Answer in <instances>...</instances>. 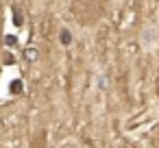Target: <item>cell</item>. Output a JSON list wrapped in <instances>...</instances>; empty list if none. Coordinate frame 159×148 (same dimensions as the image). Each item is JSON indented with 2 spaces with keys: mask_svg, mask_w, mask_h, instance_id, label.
I'll return each instance as SVG.
<instances>
[{
  "mask_svg": "<svg viewBox=\"0 0 159 148\" xmlns=\"http://www.w3.org/2000/svg\"><path fill=\"white\" fill-rule=\"evenodd\" d=\"M26 59H35V50H29L26 52Z\"/></svg>",
  "mask_w": 159,
  "mask_h": 148,
  "instance_id": "obj_4",
  "label": "cell"
},
{
  "mask_svg": "<svg viewBox=\"0 0 159 148\" xmlns=\"http://www.w3.org/2000/svg\"><path fill=\"white\" fill-rule=\"evenodd\" d=\"M59 39H61L63 46H68V44L72 42V33H70V31H61V37H59Z\"/></svg>",
  "mask_w": 159,
  "mask_h": 148,
  "instance_id": "obj_1",
  "label": "cell"
},
{
  "mask_svg": "<svg viewBox=\"0 0 159 148\" xmlns=\"http://www.w3.org/2000/svg\"><path fill=\"white\" fill-rule=\"evenodd\" d=\"M7 44L9 46H16V37H7Z\"/></svg>",
  "mask_w": 159,
  "mask_h": 148,
  "instance_id": "obj_3",
  "label": "cell"
},
{
  "mask_svg": "<svg viewBox=\"0 0 159 148\" xmlns=\"http://www.w3.org/2000/svg\"><path fill=\"white\" fill-rule=\"evenodd\" d=\"M11 92H13V94H20V92H22V81H13V83H11Z\"/></svg>",
  "mask_w": 159,
  "mask_h": 148,
  "instance_id": "obj_2",
  "label": "cell"
}]
</instances>
